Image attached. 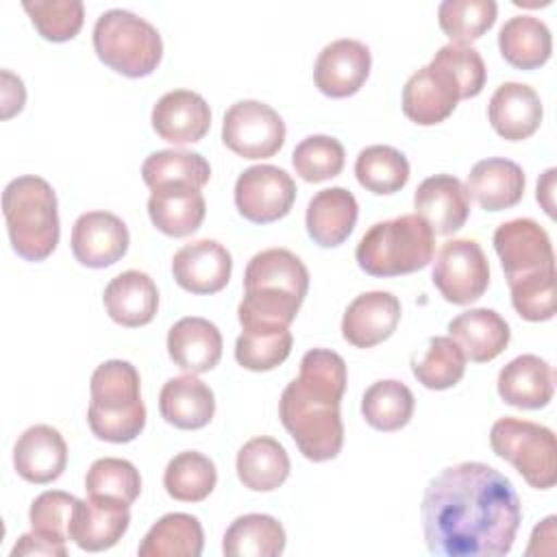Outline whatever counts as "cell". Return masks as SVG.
Listing matches in <instances>:
<instances>
[{"label":"cell","instance_id":"obj_1","mask_svg":"<svg viewBox=\"0 0 557 557\" xmlns=\"http://www.w3.org/2000/svg\"><path fill=\"white\" fill-rule=\"evenodd\" d=\"M420 518L433 555L500 557L513 546L522 509L505 474L481 461H463L429 481Z\"/></svg>","mask_w":557,"mask_h":557},{"label":"cell","instance_id":"obj_2","mask_svg":"<svg viewBox=\"0 0 557 557\" xmlns=\"http://www.w3.org/2000/svg\"><path fill=\"white\" fill-rule=\"evenodd\" d=\"M346 361L326 348H311L300 359L298 379L278 400V418L309 461L335 459L344 446L339 405L346 392Z\"/></svg>","mask_w":557,"mask_h":557},{"label":"cell","instance_id":"obj_3","mask_svg":"<svg viewBox=\"0 0 557 557\" xmlns=\"http://www.w3.org/2000/svg\"><path fill=\"white\" fill-rule=\"evenodd\" d=\"M492 244L518 315L529 322L550 320L555 315V252L548 233L531 218H516L494 231Z\"/></svg>","mask_w":557,"mask_h":557},{"label":"cell","instance_id":"obj_4","mask_svg":"<svg viewBox=\"0 0 557 557\" xmlns=\"http://www.w3.org/2000/svg\"><path fill=\"white\" fill-rule=\"evenodd\" d=\"M309 289V270L287 248L257 252L244 272L242 326H289Z\"/></svg>","mask_w":557,"mask_h":557},{"label":"cell","instance_id":"obj_5","mask_svg":"<svg viewBox=\"0 0 557 557\" xmlns=\"http://www.w3.org/2000/svg\"><path fill=\"white\" fill-rule=\"evenodd\" d=\"M139 385V372L128 361L109 359L94 370L87 422L98 440L126 444L144 431L146 407Z\"/></svg>","mask_w":557,"mask_h":557},{"label":"cell","instance_id":"obj_6","mask_svg":"<svg viewBox=\"0 0 557 557\" xmlns=\"http://www.w3.org/2000/svg\"><path fill=\"white\" fill-rule=\"evenodd\" d=\"M2 213L13 250L26 261L48 259L59 244V205L41 176H17L2 191Z\"/></svg>","mask_w":557,"mask_h":557},{"label":"cell","instance_id":"obj_7","mask_svg":"<svg viewBox=\"0 0 557 557\" xmlns=\"http://www.w3.org/2000/svg\"><path fill=\"white\" fill-rule=\"evenodd\" d=\"M435 255V233L416 213L372 224L357 244L355 259L370 276H400L426 268Z\"/></svg>","mask_w":557,"mask_h":557},{"label":"cell","instance_id":"obj_8","mask_svg":"<svg viewBox=\"0 0 557 557\" xmlns=\"http://www.w3.org/2000/svg\"><path fill=\"white\" fill-rule=\"evenodd\" d=\"M94 50L113 72L141 78L161 63L163 41L148 20L126 9H109L94 24Z\"/></svg>","mask_w":557,"mask_h":557},{"label":"cell","instance_id":"obj_9","mask_svg":"<svg viewBox=\"0 0 557 557\" xmlns=\"http://www.w3.org/2000/svg\"><path fill=\"white\" fill-rule=\"evenodd\" d=\"M492 450L509 461L535 490H550L557 481V446L548 426L505 416L492 424Z\"/></svg>","mask_w":557,"mask_h":557},{"label":"cell","instance_id":"obj_10","mask_svg":"<svg viewBox=\"0 0 557 557\" xmlns=\"http://www.w3.org/2000/svg\"><path fill=\"white\" fill-rule=\"evenodd\" d=\"M222 141L244 159H268L285 144V122L265 102L237 100L224 113Z\"/></svg>","mask_w":557,"mask_h":557},{"label":"cell","instance_id":"obj_11","mask_svg":"<svg viewBox=\"0 0 557 557\" xmlns=\"http://www.w3.org/2000/svg\"><path fill=\"white\" fill-rule=\"evenodd\" d=\"M433 285L453 305L479 300L490 285V263L474 239L446 242L433 263Z\"/></svg>","mask_w":557,"mask_h":557},{"label":"cell","instance_id":"obj_12","mask_svg":"<svg viewBox=\"0 0 557 557\" xmlns=\"http://www.w3.org/2000/svg\"><path fill=\"white\" fill-rule=\"evenodd\" d=\"M233 196L237 211L246 220L255 224H270L292 211L296 183L283 168L261 163L246 168L237 176Z\"/></svg>","mask_w":557,"mask_h":557},{"label":"cell","instance_id":"obj_13","mask_svg":"<svg viewBox=\"0 0 557 557\" xmlns=\"http://www.w3.org/2000/svg\"><path fill=\"white\" fill-rule=\"evenodd\" d=\"M372 54L359 39H335L326 44L313 67L315 87L329 98H348L357 94L370 76Z\"/></svg>","mask_w":557,"mask_h":557},{"label":"cell","instance_id":"obj_14","mask_svg":"<svg viewBox=\"0 0 557 557\" xmlns=\"http://www.w3.org/2000/svg\"><path fill=\"white\" fill-rule=\"evenodd\" d=\"M459 100L457 81L435 61L413 72L403 87V113L420 126L444 122L453 115Z\"/></svg>","mask_w":557,"mask_h":557},{"label":"cell","instance_id":"obj_15","mask_svg":"<svg viewBox=\"0 0 557 557\" xmlns=\"http://www.w3.org/2000/svg\"><path fill=\"white\" fill-rule=\"evenodd\" d=\"M131 524V509L126 503L91 496L85 500H76L67 537L83 550L98 553L115 546Z\"/></svg>","mask_w":557,"mask_h":557},{"label":"cell","instance_id":"obj_16","mask_svg":"<svg viewBox=\"0 0 557 557\" xmlns=\"http://www.w3.org/2000/svg\"><path fill=\"white\" fill-rule=\"evenodd\" d=\"M72 252L81 265L109 268L120 261L131 244L126 224L109 211H87L72 226Z\"/></svg>","mask_w":557,"mask_h":557},{"label":"cell","instance_id":"obj_17","mask_svg":"<svg viewBox=\"0 0 557 557\" xmlns=\"http://www.w3.org/2000/svg\"><path fill=\"white\" fill-rule=\"evenodd\" d=\"M233 272L231 252L215 239H198L174 252V281L191 294H215L226 287Z\"/></svg>","mask_w":557,"mask_h":557},{"label":"cell","instance_id":"obj_18","mask_svg":"<svg viewBox=\"0 0 557 557\" xmlns=\"http://www.w3.org/2000/svg\"><path fill=\"white\" fill-rule=\"evenodd\" d=\"M413 207L435 235H453L470 215V194L457 176L435 174L418 185Z\"/></svg>","mask_w":557,"mask_h":557},{"label":"cell","instance_id":"obj_19","mask_svg":"<svg viewBox=\"0 0 557 557\" xmlns=\"http://www.w3.org/2000/svg\"><path fill=\"white\" fill-rule=\"evenodd\" d=\"M150 122L161 139L176 146L194 144L209 133L211 109L200 94L191 89H174L157 100Z\"/></svg>","mask_w":557,"mask_h":557},{"label":"cell","instance_id":"obj_20","mask_svg":"<svg viewBox=\"0 0 557 557\" xmlns=\"http://www.w3.org/2000/svg\"><path fill=\"white\" fill-rule=\"evenodd\" d=\"M400 322V300L389 292H363L344 311L342 335L355 348L385 342Z\"/></svg>","mask_w":557,"mask_h":557},{"label":"cell","instance_id":"obj_21","mask_svg":"<svg viewBox=\"0 0 557 557\" xmlns=\"http://www.w3.org/2000/svg\"><path fill=\"white\" fill-rule=\"evenodd\" d=\"M13 466L28 483H52L67 466V444L54 426L33 424L15 442Z\"/></svg>","mask_w":557,"mask_h":557},{"label":"cell","instance_id":"obj_22","mask_svg":"<svg viewBox=\"0 0 557 557\" xmlns=\"http://www.w3.org/2000/svg\"><path fill=\"white\" fill-rule=\"evenodd\" d=\"M542 100L537 91L524 83H503L490 98L487 120L492 128L507 141L531 137L542 124Z\"/></svg>","mask_w":557,"mask_h":557},{"label":"cell","instance_id":"obj_23","mask_svg":"<svg viewBox=\"0 0 557 557\" xmlns=\"http://www.w3.org/2000/svg\"><path fill=\"white\" fill-rule=\"evenodd\" d=\"M168 355L187 374L209 372L222 357V333L207 318H181L168 331Z\"/></svg>","mask_w":557,"mask_h":557},{"label":"cell","instance_id":"obj_24","mask_svg":"<svg viewBox=\"0 0 557 557\" xmlns=\"http://www.w3.org/2000/svg\"><path fill=\"white\" fill-rule=\"evenodd\" d=\"M498 396L518 409H542L555 394V370L537 355H520L498 372Z\"/></svg>","mask_w":557,"mask_h":557},{"label":"cell","instance_id":"obj_25","mask_svg":"<svg viewBox=\"0 0 557 557\" xmlns=\"http://www.w3.org/2000/svg\"><path fill=\"white\" fill-rule=\"evenodd\" d=\"M359 218V205L346 187L320 189L307 205L305 224L309 237L322 248H335L348 239Z\"/></svg>","mask_w":557,"mask_h":557},{"label":"cell","instance_id":"obj_26","mask_svg":"<svg viewBox=\"0 0 557 557\" xmlns=\"http://www.w3.org/2000/svg\"><path fill=\"white\" fill-rule=\"evenodd\" d=\"M102 302L113 322L126 329H137L152 322L159 309V292L146 272L126 270L109 281Z\"/></svg>","mask_w":557,"mask_h":557},{"label":"cell","instance_id":"obj_27","mask_svg":"<svg viewBox=\"0 0 557 557\" xmlns=\"http://www.w3.org/2000/svg\"><path fill=\"white\" fill-rule=\"evenodd\" d=\"M161 418L183 431H196L211 422L215 413L213 389L196 379V374H183L168 379L159 394Z\"/></svg>","mask_w":557,"mask_h":557},{"label":"cell","instance_id":"obj_28","mask_svg":"<svg viewBox=\"0 0 557 557\" xmlns=\"http://www.w3.org/2000/svg\"><path fill=\"white\" fill-rule=\"evenodd\" d=\"M524 185V172L516 161L505 157H490L472 165L466 189L481 209L503 211L522 200Z\"/></svg>","mask_w":557,"mask_h":557},{"label":"cell","instance_id":"obj_29","mask_svg":"<svg viewBox=\"0 0 557 557\" xmlns=\"http://www.w3.org/2000/svg\"><path fill=\"white\" fill-rule=\"evenodd\" d=\"M450 337L461 346L466 359L487 363L509 344L511 331L500 313L487 307L468 309L448 322Z\"/></svg>","mask_w":557,"mask_h":557},{"label":"cell","instance_id":"obj_30","mask_svg":"<svg viewBox=\"0 0 557 557\" xmlns=\"http://www.w3.org/2000/svg\"><path fill=\"white\" fill-rule=\"evenodd\" d=\"M205 196L191 185H165L152 189L148 198L150 222L168 237H187L196 233L205 220Z\"/></svg>","mask_w":557,"mask_h":557},{"label":"cell","instance_id":"obj_31","mask_svg":"<svg viewBox=\"0 0 557 557\" xmlns=\"http://www.w3.org/2000/svg\"><path fill=\"white\" fill-rule=\"evenodd\" d=\"M498 48L509 65L518 70H535L550 59L553 37L540 17L513 15L500 26Z\"/></svg>","mask_w":557,"mask_h":557},{"label":"cell","instance_id":"obj_32","mask_svg":"<svg viewBox=\"0 0 557 557\" xmlns=\"http://www.w3.org/2000/svg\"><path fill=\"white\" fill-rule=\"evenodd\" d=\"M237 476L252 492H272L289 474V455L274 437L261 435L248 440L237 453Z\"/></svg>","mask_w":557,"mask_h":557},{"label":"cell","instance_id":"obj_33","mask_svg":"<svg viewBox=\"0 0 557 557\" xmlns=\"http://www.w3.org/2000/svg\"><path fill=\"white\" fill-rule=\"evenodd\" d=\"M205 546L202 524L191 513H165L144 535L139 557H198Z\"/></svg>","mask_w":557,"mask_h":557},{"label":"cell","instance_id":"obj_34","mask_svg":"<svg viewBox=\"0 0 557 557\" xmlns=\"http://www.w3.org/2000/svg\"><path fill=\"white\" fill-rule=\"evenodd\" d=\"M285 529L268 513H244L235 518L222 540L228 557H276L285 550Z\"/></svg>","mask_w":557,"mask_h":557},{"label":"cell","instance_id":"obj_35","mask_svg":"<svg viewBox=\"0 0 557 557\" xmlns=\"http://www.w3.org/2000/svg\"><path fill=\"white\" fill-rule=\"evenodd\" d=\"M141 178L152 189L165 185H191L202 189L211 178L209 161L191 150H157L141 165Z\"/></svg>","mask_w":557,"mask_h":557},{"label":"cell","instance_id":"obj_36","mask_svg":"<svg viewBox=\"0 0 557 557\" xmlns=\"http://www.w3.org/2000/svg\"><path fill=\"white\" fill-rule=\"evenodd\" d=\"M413 407L416 398L411 389L396 379L372 383L361 398V416L372 429L383 433L400 431L411 420Z\"/></svg>","mask_w":557,"mask_h":557},{"label":"cell","instance_id":"obj_37","mask_svg":"<svg viewBox=\"0 0 557 557\" xmlns=\"http://www.w3.org/2000/svg\"><path fill=\"white\" fill-rule=\"evenodd\" d=\"M218 483L215 463L198 453L185 450L174 455L163 472V487L174 500L200 503L205 500Z\"/></svg>","mask_w":557,"mask_h":557},{"label":"cell","instance_id":"obj_38","mask_svg":"<svg viewBox=\"0 0 557 557\" xmlns=\"http://www.w3.org/2000/svg\"><path fill=\"white\" fill-rule=\"evenodd\" d=\"M409 172L407 157L400 150L383 144L363 148L355 161V176L359 185L379 196L400 191L409 181Z\"/></svg>","mask_w":557,"mask_h":557},{"label":"cell","instance_id":"obj_39","mask_svg":"<svg viewBox=\"0 0 557 557\" xmlns=\"http://www.w3.org/2000/svg\"><path fill=\"white\" fill-rule=\"evenodd\" d=\"M289 326H242L235 342V359L252 372H268L281 366L292 352Z\"/></svg>","mask_w":557,"mask_h":557},{"label":"cell","instance_id":"obj_40","mask_svg":"<svg viewBox=\"0 0 557 557\" xmlns=\"http://www.w3.org/2000/svg\"><path fill=\"white\" fill-rule=\"evenodd\" d=\"M411 370L426 389H448L463 379L466 355L450 335H435L424 355L411 361Z\"/></svg>","mask_w":557,"mask_h":557},{"label":"cell","instance_id":"obj_41","mask_svg":"<svg viewBox=\"0 0 557 557\" xmlns=\"http://www.w3.org/2000/svg\"><path fill=\"white\" fill-rule=\"evenodd\" d=\"M496 13L494 0H444L437 9V22L450 44L470 46L494 26Z\"/></svg>","mask_w":557,"mask_h":557},{"label":"cell","instance_id":"obj_42","mask_svg":"<svg viewBox=\"0 0 557 557\" xmlns=\"http://www.w3.org/2000/svg\"><path fill=\"white\" fill-rule=\"evenodd\" d=\"M344 146L331 135H309L292 152V165L307 183H322L337 176L344 170Z\"/></svg>","mask_w":557,"mask_h":557},{"label":"cell","instance_id":"obj_43","mask_svg":"<svg viewBox=\"0 0 557 557\" xmlns=\"http://www.w3.org/2000/svg\"><path fill=\"white\" fill-rule=\"evenodd\" d=\"M85 492L131 505L141 492V476L131 461L120 457H102L89 466L85 474Z\"/></svg>","mask_w":557,"mask_h":557},{"label":"cell","instance_id":"obj_44","mask_svg":"<svg viewBox=\"0 0 557 557\" xmlns=\"http://www.w3.org/2000/svg\"><path fill=\"white\" fill-rule=\"evenodd\" d=\"M22 7L37 33L54 44L74 39L85 22V7L81 0H35L22 2Z\"/></svg>","mask_w":557,"mask_h":557},{"label":"cell","instance_id":"obj_45","mask_svg":"<svg viewBox=\"0 0 557 557\" xmlns=\"http://www.w3.org/2000/svg\"><path fill=\"white\" fill-rule=\"evenodd\" d=\"M431 61H435L437 65H442L444 70L450 72V76L459 85L461 100L474 98L483 91L487 70H485V63L476 48L463 46V44H446L435 52V57Z\"/></svg>","mask_w":557,"mask_h":557},{"label":"cell","instance_id":"obj_46","mask_svg":"<svg viewBox=\"0 0 557 557\" xmlns=\"http://www.w3.org/2000/svg\"><path fill=\"white\" fill-rule=\"evenodd\" d=\"M76 496L61 492V490H48L41 492L28 511V520L30 527L39 533L59 537V540H70L67 537V529H70V520H72V511L76 505Z\"/></svg>","mask_w":557,"mask_h":557},{"label":"cell","instance_id":"obj_47","mask_svg":"<svg viewBox=\"0 0 557 557\" xmlns=\"http://www.w3.org/2000/svg\"><path fill=\"white\" fill-rule=\"evenodd\" d=\"M11 555H50V557H65L67 548H65V540L39 533L35 529H30L28 533H24L15 546L11 548Z\"/></svg>","mask_w":557,"mask_h":557},{"label":"cell","instance_id":"obj_48","mask_svg":"<svg viewBox=\"0 0 557 557\" xmlns=\"http://www.w3.org/2000/svg\"><path fill=\"white\" fill-rule=\"evenodd\" d=\"M555 174L557 170L550 168L544 172V176L537 181V202L544 207V211L553 218L555 211H553V189H555Z\"/></svg>","mask_w":557,"mask_h":557}]
</instances>
